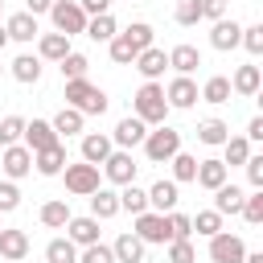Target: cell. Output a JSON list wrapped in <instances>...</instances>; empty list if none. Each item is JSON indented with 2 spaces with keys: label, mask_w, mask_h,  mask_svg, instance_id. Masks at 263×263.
Here are the masks:
<instances>
[{
  "label": "cell",
  "mask_w": 263,
  "mask_h": 263,
  "mask_svg": "<svg viewBox=\"0 0 263 263\" xmlns=\"http://www.w3.org/2000/svg\"><path fill=\"white\" fill-rule=\"evenodd\" d=\"M238 41H242V25H238L234 16H230V21H226V16H218V21H214V29H210V45L226 53V49H234Z\"/></svg>",
  "instance_id": "obj_12"
},
{
  "label": "cell",
  "mask_w": 263,
  "mask_h": 263,
  "mask_svg": "<svg viewBox=\"0 0 263 263\" xmlns=\"http://www.w3.org/2000/svg\"><path fill=\"white\" fill-rule=\"evenodd\" d=\"M33 164H37L41 177H58V173L66 168V148H62V144H49V148L33 152Z\"/></svg>",
  "instance_id": "obj_18"
},
{
  "label": "cell",
  "mask_w": 263,
  "mask_h": 263,
  "mask_svg": "<svg viewBox=\"0 0 263 263\" xmlns=\"http://www.w3.org/2000/svg\"><path fill=\"white\" fill-rule=\"evenodd\" d=\"M148 205H156V214H168L177 205V181H156L148 189Z\"/></svg>",
  "instance_id": "obj_28"
},
{
  "label": "cell",
  "mask_w": 263,
  "mask_h": 263,
  "mask_svg": "<svg viewBox=\"0 0 263 263\" xmlns=\"http://www.w3.org/2000/svg\"><path fill=\"white\" fill-rule=\"evenodd\" d=\"M242 255H247V242L238 234H226V230L210 234V259L214 263H242Z\"/></svg>",
  "instance_id": "obj_8"
},
{
  "label": "cell",
  "mask_w": 263,
  "mask_h": 263,
  "mask_svg": "<svg viewBox=\"0 0 263 263\" xmlns=\"http://www.w3.org/2000/svg\"><path fill=\"white\" fill-rule=\"evenodd\" d=\"M12 78H16V82H25V86H33V82L41 78V58H33V53H21V58L12 62Z\"/></svg>",
  "instance_id": "obj_30"
},
{
  "label": "cell",
  "mask_w": 263,
  "mask_h": 263,
  "mask_svg": "<svg viewBox=\"0 0 263 263\" xmlns=\"http://www.w3.org/2000/svg\"><path fill=\"white\" fill-rule=\"evenodd\" d=\"M0 74H4V66H0Z\"/></svg>",
  "instance_id": "obj_56"
},
{
  "label": "cell",
  "mask_w": 263,
  "mask_h": 263,
  "mask_svg": "<svg viewBox=\"0 0 263 263\" xmlns=\"http://www.w3.org/2000/svg\"><path fill=\"white\" fill-rule=\"evenodd\" d=\"M119 29H115V16L111 12H99V16H86V37L90 41H111Z\"/></svg>",
  "instance_id": "obj_29"
},
{
  "label": "cell",
  "mask_w": 263,
  "mask_h": 263,
  "mask_svg": "<svg viewBox=\"0 0 263 263\" xmlns=\"http://www.w3.org/2000/svg\"><path fill=\"white\" fill-rule=\"evenodd\" d=\"M62 177H66V189H70L74 197H90V193L99 189V164H90V160H78V164L66 160Z\"/></svg>",
  "instance_id": "obj_5"
},
{
  "label": "cell",
  "mask_w": 263,
  "mask_h": 263,
  "mask_svg": "<svg viewBox=\"0 0 263 263\" xmlns=\"http://www.w3.org/2000/svg\"><path fill=\"white\" fill-rule=\"evenodd\" d=\"M25 148L29 152H41V148H49V144H58V132H53V123L49 119H33V123H25Z\"/></svg>",
  "instance_id": "obj_17"
},
{
  "label": "cell",
  "mask_w": 263,
  "mask_h": 263,
  "mask_svg": "<svg viewBox=\"0 0 263 263\" xmlns=\"http://www.w3.org/2000/svg\"><path fill=\"white\" fill-rule=\"evenodd\" d=\"M111 136H103V132H90V136H82V160H90V164H103L107 156H111Z\"/></svg>",
  "instance_id": "obj_23"
},
{
  "label": "cell",
  "mask_w": 263,
  "mask_h": 263,
  "mask_svg": "<svg viewBox=\"0 0 263 263\" xmlns=\"http://www.w3.org/2000/svg\"><path fill=\"white\" fill-rule=\"evenodd\" d=\"M37 53L45 62H62L70 53V37L66 33H37Z\"/></svg>",
  "instance_id": "obj_20"
},
{
  "label": "cell",
  "mask_w": 263,
  "mask_h": 263,
  "mask_svg": "<svg viewBox=\"0 0 263 263\" xmlns=\"http://www.w3.org/2000/svg\"><path fill=\"white\" fill-rule=\"evenodd\" d=\"M201 16H210V21L226 16V0H201Z\"/></svg>",
  "instance_id": "obj_50"
},
{
  "label": "cell",
  "mask_w": 263,
  "mask_h": 263,
  "mask_svg": "<svg viewBox=\"0 0 263 263\" xmlns=\"http://www.w3.org/2000/svg\"><path fill=\"white\" fill-rule=\"evenodd\" d=\"M49 4H53V0H25V12H33V16H37V12H49Z\"/></svg>",
  "instance_id": "obj_53"
},
{
  "label": "cell",
  "mask_w": 263,
  "mask_h": 263,
  "mask_svg": "<svg viewBox=\"0 0 263 263\" xmlns=\"http://www.w3.org/2000/svg\"><path fill=\"white\" fill-rule=\"evenodd\" d=\"M201 99H205V103H230V78L214 74V78L201 86Z\"/></svg>",
  "instance_id": "obj_38"
},
{
  "label": "cell",
  "mask_w": 263,
  "mask_h": 263,
  "mask_svg": "<svg viewBox=\"0 0 263 263\" xmlns=\"http://www.w3.org/2000/svg\"><path fill=\"white\" fill-rule=\"evenodd\" d=\"M242 263H263V251H255V255H242Z\"/></svg>",
  "instance_id": "obj_54"
},
{
  "label": "cell",
  "mask_w": 263,
  "mask_h": 263,
  "mask_svg": "<svg viewBox=\"0 0 263 263\" xmlns=\"http://www.w3.org/2000/svg\"><path fill=\"white\" fill-rule=\"evenodd\" d=\"M132 111H136V119H144V123H164V115H168V99H164V86L160 82H144L140 90H136V99H132Z\"/></svg>",
  "instance_id": "obj_2"
},
{
  "label": "cell",
  "mask_w": 263,
  "mask_h": 263,
  "mask_svg": "<svg viewBox=\"0 0 263 263\" xmlns=\"http://www.w3.org/2000/svg\"><path fill=\"white\" fill-rule=\"evenodd\" d=\"M49 16H53V29L74 37V33H86V12L78 8V0H53L49 4Z\"/></svg>",
  "instance_id": "obj_6"
},
{
  "label": "cell",
  "mask_w": 263,
  "mask_h": 263,
  "mask_svg": "<svg viewBox=\"0 0 263 263\" xmlns=\"http://www.w3.org/2000/svg\"><path fill=\"white\" fill-rule=\"evenodd\" d=\"M103 173H107V181L111 185H132L136 181V160H132V152L127 148H111V156L103 160Z\"/></svg>",
  "instance_id": "obj_9"
},
{
  "label": "cell",
  "mask_w": 263,
  "mask_h": 263,
  "mask_svg": "<svg viewBox=\"0 0 263 263\" xmlns=\"http://www.w3.org/2000/svg\"><path fill=\"white\" fill-rule=\"evenodd\" d=\"M259 82H263L259 66H238L234 78H230V90H234V95H259Z\"/></svg>",
  "instance_id": "obj_26"
},
{
  "label": "cell",
  "mask_w": 263,
  "mask_h": 263,
  "mask_svg": "<svg viewBox=\"0 0 263 263\" xmlns=\"http://www.w3.org/2000/svg\"><path fill=\"white\" fill-rule=\"evenodd\" d=\"M168 263H197V251L189 238H173L168 242Z\"/></svg>",
  "instance_id": "obj_43"
},
{
  "label": "cell",
  "mask_w": 263,
  "mask_h": 263,
  "mask_svg": "<svg viewBox=\"0 0 263 263\" xmlns=\"http://www.w3.org/2000/svg\"><path fill=\"white\" fill-rule=\"evenodd\" d=\"M238 45H247L251 53H263V25H251V29H242V41Z\"/></svg>",
  "instance_id": "obj_48"
},
{
  "label": "cell",
  "mask_w": 263,
  "mask_h": 263,
  "mask_svg": "<svg viewBox=\"0 0 263 263\" xmlns=\"http://www.w3.org/2000/svg\"><path fill=\"white\" fill-rule=\"evenodd\" d=\"M226 160L222 164H247V156H251V140L247 136H226Z\"/></svg>",
  "instance_id": "obj_35"
},
{
  "label": "cell",
  "mask_w": 263,
  "mask_h": 263,
  "mask_svg": "<svg viewBox=\"0 0 263 263\" xmlns=\"http://www.w3.org/2000/svg\"><path fill=\"white\" fill-rule=\"evenodd\" d=\"M177 25H197L201 21V0H177Z\"/></svg>",
  "instance_id": "obj_44"
},
{
  "label": "cell",
  "mask_w": 263,
  "mask_h": 263,
  "mask_svg": "<svg viewBox=\"0 0 263 263\" xmlns=\"http://www.w3.org/2000/svg\"><path fill=\"white\" fill-rule=\"evenodd\" d=\"M78 8L86 16H99V12H111V0H78Z\"/></svg>",
  "instance_id": "obj_51"
},
{
  "label": "cell",
  "mask_w": 263,
  "mask_h": 263,
  "mask_svg": "<svg viewBox=\"0 0 263 263\" xmlns=\"http://www.w3.org/2000/svg\"><path fill=\"white\" fill-rule=\"evenodd\" d=\"M140 74H144V82H156L160 74H164V66H168V53L164 49H156V45H148V49H140L136 53V62H132Z\"/></svg>",
  "instance_id": "obj_13"
},
{
  "label": "cell",
  "mask_w": 263,
  "mask_h": 263,
  "mask_svg": "<svg viewBox=\"0 0 263 263\" xmlns=\"http://www.w3.org/2000/svg\"><path fill=\"white\" fill-rule=\"evenodd\" d=\"M66 222H70V205H66V201H45V205H41V226L62 230Z\"/></svg>",
  "instance_id": "obj_32"
},
{
  "label": "cell",
  "mask_w": 263,
  "mask_h": 263,
  "mask_svg": "<svg viewBox=\"0 0 263 263\" xmlns=\"http://www.w3.org/2000/svg\"><path fill=\"white\" fill-rule=\"evenodd\" d=\"M4 33H8V41H33L41 29H37V16L33 12H12L8 25H4Z\"/></svg>",
  "instance_id": "obj_19"
},
{
  "label": "cell",
  "mask_w": 263,
  "mask_h": 263,
  "mask_svg": "<svg viewBox=\"0 0 263 263\" xmlns=\"http://www.w3.org/2000/svg\"><path fill=\"white\" fill-rule=\"evenodd\" d=\"M107 45H111V62H119V66H132V62H136V53L152 45V25L136 21V25H127L123 33H115Z\"/></svg>",
  "instance_id": "obj_1"
},
{
  "label": "cell",
  "mask_w": 263,
  "mask_h": 263,
  "mask_svg": "<svg viewBox=\"0 0 263 263\" xmlns=\"http://www.w3.org/2000/svg\"><path fill=\"white\" fill-rule=\"evenodd\" d=\"M119 214V193H111V189H95L90 193V218H99V222H107V218H115Z\"/></svg>",
  "instance_id": "obj_24"
},
{
  "label": "cell",
  "mask_w": 263,
  "mask_h": 263,
  "mask_svg": "<svg viewBox=\"0 0 263 263\" xmlns=\"http://www.w3.org/2000/svg\"><path fill=\"white\" fill-rule=\"evenodd\" d=\"M119 210H132V214H144L148 210V193L132 181V185H123V193H119Z\"/></svg>",
  "instance_id": "obj_36"
},
{
  "label": "cell",
  "mask_w": 263,
  "mask_h": 263,
  "mask_svg": "<svg viewBox=\"0 0 263 263\" xmlns=\"http://www.w3.org/2000/svg\"><path fill=\"white\" fill-rule=\"evenodd\" d=\"M144 136H148V123H144V119H136V115H127V119H119V123H115L111 144H119V148H136V144H144Z\"/></svg>",
  "instance_id": "obj_16"
},
{
  "label": "cell",
  "mask_w": 263,
  "mask_h": 263,
  "mask_svg": "<svg viewBox=\"0 0 263 263\" xmlns=\"http://www.w3.org/2000/svg\"><path fill=\"white\" fill-rule=\"evenodd\" d=\"M144 238L136 234V230H123L119 238H115V247H111V255H115V263H144Z\"/></svg>",
  "instance_id": "obj_15"
},
{
  "label": "cell",
  "mask_w": 263,
  "mask_h": 263,
  "mask_svg": "<svg viewBox=\"0 0 263 263\" xmlns=\"http://www.w3.org/2000/svg\"><path fill=\"white\" fill-rule=\"evenodd\" d=\"M0 4H4V0H0Z\"/></svg>",
  "instance_id": "obj_57"
},
{
  "label": "cell",
  "mask_w": 263,
  "mask_h": 263,
  "mask_svg": "<svg viewBox=\"0 0 263 263\" xmlns=\"http://www.w3.org/2000/svg\"><path fill=\"white\" fill-rule=\"evenodd\" d=\"M168 230H173V238H189V234H193L189 214H173V210H168Z\"/></svg>",
  "instance_id": "obj_47"
},
{
  "label": "cell",
  "mask_w": 263,
  "mask_h": 263,
  "mask_svg": "<svg viewBox=\"0 0 263 263\" xmlns=\"http://www.w3.org/2000/svg\"><path fill=\"white\" fill-rule=\"evenodd\" d=\"M136 234H140L144 242H173L168 214H156V210H144V214H136Z\"/></svg>",
  "instance_id": "obj_7"
},
{
  "label": "cell",
  "mask_w": 263,
  "mask_h": 263,
  "mask_svg": "<svg viewBox=\"0 0 263 263\" xmlns=\"http://www.w3.org/2000/svg\"><path fill=\"white\" fill-rule=\"evenodd\" d=\"M21 205V189L12 181H0V214H12Z\"/></svg>",
  "instance_id": "obj_46"
},
{
  "label": "cell",
  "mask_w": 263,
  "mask_h": 263,
  "mask_svg": "<svg viewBox=\"0 0 263 263\" xmlns=\"http://www.w3.org/2000/svg\"><path fill=\"white\" fill-rule=\"evenodd\" d=\"M21 136H25V119H21V115H4V119H0V144L8 148V144H16Z\"/></svg>",
  "instance_id": "obj_42"
},
{
  "label": "cell",
  "mask_w": 263,
  "mask_h": 263,
  "mask_svg": "<svg viewBox=\"0 0 263 263\" xmlns=\"http://www.w3.org/2000/svg\"><path fill=\"white\" fill-rule=\"evenodd\" d=\"M144 152H148V160H152V164L173 160V152H181V132H177V127H168V123H156V132H148V136H144Z\"/></svg>",
  "instance_id": "obj_4"
},
{
  "label": "cell",
  "mask_w": 263,
  "mask_h": 263,
  "mask_svg": "<svg viewBox=\"0 0 263 263\" xmlns=\"http://www.w3.org/2000/svg\"><path fill=\"white\" fill-rule=\"evenodd\" d=\"M247 181L255 185V189H263V156H247Z\"/></svg>",
  "instance_id": "obj_49"
},
{
  "label": "cell",
  "mask_w": 263,
  "mask_h": 263,
  "mask_svg": "<svg viewBox=\"0 0 263 263\" xmlns=\"http://www.w3.org/2000/svg\"><path fill=\"white\" fill-rule=\"evenodd\" d=\"M82 111H74V107H62L58 115H53V132H62V136H78L82 132Z\"/></svg>",
  "instance_id": "obj_31"
},
{
  "label": "cell",
  "mask_w": 263,
  "mask_h": 263,
  "mask_svg": "<svg viewBox=\"0 0 263 263\" xmlns=\"http://www.w3.org/2000/svg\"><path fill=\"white\" fill-rule=\"evenodd\" d=\"M66 107H74L82 115H103L107 111V95L99 86H90L86 78H70L66 82Z\"/></svg>",
  "instance_id": "obj_3"
},
{
  "label": "cell",
  "mask_w": 263,
  "mask_h": 263,
  "mask_svg": "<svg viewBox=\"0 0 263 263\" xmlns=\"http://www.w3.org/2000/svg\"><path fill=\"white\" fill-rule=\"evenodd\" d=\"M58 66H62V78H66V82H70V78H86V70H90L86 53H74V49H70V53H66Z\"/></svg>",
  "instance_id": "obj_37"
},
{
  "label": "cell",
  "mask_w": 263,
  "mask_h": 263,
  "mask_svg": "<svg viewBox=\"0 0 263 263\" xmlns=\"http://www.w3.org/2000/svg\"><path fill=\"white\" fill-rule=\"evenodd\" d=\"M78 263H115V255H111V247H103V242H90V247H82Z\"/></svg>",
  "instance_id": "obj_45"
},
{
  "label": "cell",
  "mask_w": 263,
  "mask_h": 263,
  "mask_svg": "<svg viewBox=\"0 0 263 263\" xmlns=\"http://www.w3.org/2000/svg\"><path fill=\"white\" fill-rule=\"evenodd\" d=\"M45 263H78V247L70 238H53L45 247Z\"/></svg>",
  "instance_id": "obj_33"
},
{
  "label": "cell",
  "mask_w": 263,
  "mask_h": 263,
  "mask_svg": "<svg viewBox=\"0 0 263 263\" xmlns=\"http://www.w3.org/2000/svg\"><path fill=\"white\" fill-rule=\"evenodd\" d=\"M168 66H173L177 74H193V70L201 66L197 45H173V49H168Z\"/></svg>",
  "instance_id": "obj_25"
},
{
  "label": "cell",
  "mask_w": 263,
  "mask_h": 263,
  "mask_svg": "<svg viewBox=\"0 0 263 263\" xmlns=\"http://www.w3.org/2000/svg\"><path fill=\"white\" fill-rule=\"evenodd\" d=\"M4 41H8V33H4V25H0V49H4Z\"/></svg>",
  "instance_id": "obj_55"
},
{
  "label": "cell",
  "mask_w": 263,
  "mask_h": 263,
  "mask_svg": "<svg viewBox=\"0 0 263 263\" xmlns=\"http://www.w3.org/2000/svg\"><path fill=\"white\" fill-rule=\"evenodd\" d=\"M247 140H263V115H255V119L247 123Z\"/></svg>",
  "instance_id": "obj_52"
},
{
  "label": "cell",
  "mask_w": 263,
  "mask_h": 263,
  "mask_svg": "<svg viewBox=\"0 0 263 263\" xmlns=\"http://www.w3.org/2000/svg\"><path fill=\"white\" fill-rule=\"evenodd\" d=\"M173 181H193L197 177V156H189V152H173Z\"/></svg>",
  "instance_id": "obj_39"
},
{
  "label": "cell",
  "mask_w": 263,
  "mask_h": 263,
  "mask_svg": "<svg viewBox=\"0 0 263 263\" xmlns=\"http://www.w3.org/2000/svg\"><path fill=\"white\" fill-rule=\"evenodd\" d=\"M0 255L8 263H21L29 255V234L25 230H0Z\"/></svg>",
  "instance_id": "obj_22"
},
{
  "label": "cell",
  "mask_w": 263,
  "mask_h": 263,
  "mask_svg": "<svg viewBox=\"0 0 263 263\" xmlns=\"http://www.w3.org/2000/svg\"><path fill=\"white\" fill-rule=\"evenodd\" d=\"M189 222H193V230H197V234H205V238L222 230V214H218V210H197Z\"/></svg>",
  "instance_id": "obj_40"
},
{
  "label": "cell",
  "mask_w": 263,
  "mask_h": 263,
  "mask_svg": "<svg viewBox=\"0 0 263 263\" xmlns=\"http://www.w3.org/2000/svg\"><path fill=\"white\" fill-rule=\"evenodd\" d=\"M0 168L8 173V181H21V177L33 173V152H29L25 144H8L4 156H0Z\"/></svg>",
  "instance_id": "obj_10"
},
{
  "label": "cell",
  "mask_w": 263,
  "mask_h": 263,
  "mask_svg": "<svg viewBox=\"0 0 263 263\" xmlns=\"http://www.w3.org/2000/svg\"><path fill=\"white\" fill-rule=\"evenodd\" d=\"M62 230H66V238H70L74 247L99 242V218H90V214H86V218H74V214H70V222H66Z\"/></svg>",
  "instance_id": "obj_14"
},
{
  "label": "cell",
  "mask_w": 263,
  "mask_h": 263,
  "mask_svg": "<svg viewBox=\"0 0 263 263\" xmlns=\"http://www.w3.org/2000/svg\"><path fill=\"white\" fill-rule=\"evenodd\" d=\"M238 214H242V218H247L251 226H259V222H263V189L247 193V197H242V210H238Z\"/></svg>",
  "instance_id": "obj_41"
},
{
  "label": "cell",
  "mask_w": 263,
  "mask_h": 263,
  "mask_svg": "<svg viewBox=\"0 0 263 263\" xmlns=\"http://www.w3.org/2000/svg\"><path fill=\"white\" fill-rule=\"evenodd\" d=\"M193 181L214 193V189L226 181V164H222V160H197V177H193Z\"/></svg>",
  "instance_id": "obj_27"
},
{
  "label": "cell",
  "mask_w": 263,
  "mask_h": 263,
  "mask_svg": "<svg viewBox=\"0 0 263 263\" xmlns=\"http://www.w3.org/2000/svg\"><path fill=\"white\" fill-rule=\"evenodd\" d=\"M164 99H168V107H181V111H185V107H193L201 95H197V82H193L189 74H177V78L164 86Z\"/></svg>",
  "instance_id": "obj_11"
},
{
  "label": "cell",
  "mask_w": 263,
  "mask_h": 263,
  "mask_svg": "<svg viewBox=\"0 0 263 263\" xmlns=\"http://www.w3.org/2000/svg\"><path fill=\"white\" fill-rule=\"evenodd\" d=\"M242 197H247V193H242L238 185L222 181V185L214 189V210H218L222 218H226V214H238V210H242Z\"/></svg>",
  "instance_id": "obj_21"
},
{
  "label": "cell",
  "mask_w": 263,
  "mask_h": 263,
  "mask_svg": "<svg viewBox=\"0 0 263 263\" xmlns=\"http://www.w3.org/2000/svg\"><path fill=\"white\" fill-rule=\"evenodd\" d=\"M226 136H230V127L222 119H201L197 123V140L201 144H226Z\"/></svg>",
  "instance_id": "obj_34"
}]
</instances>
